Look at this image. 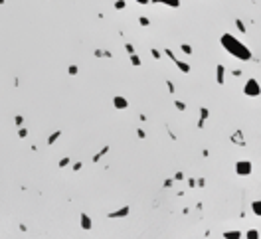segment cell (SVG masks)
<instances>
[{
	"mask_svg": "<svg viewBox=\"0 0 261 239\" xmlns=\"http://www.w3.org/2000/svg\"><path fill=\"white\" fill-rule=\"evenodd\" d=\"M222 43L226 45V50L229 52V54L238 55V57H243V59H247L249 57V52L245 50V45H241V43L233 38V36H229V34H226L224 38H222Z\"/></svg>",
	"mask_w": 261,
	"mask_h": 239,
	"instance_id": "6da1fadb",
	"label": "cell"
},
{
	"mask_svg": "<svg viewBox=\"0 0 261 239\" xmlns=\"http://www.w3.org/2000/svg\"><path fill=\"white\" fill-rule=\"evenodd\" d=\"M259 85L255 83V79H249L247 81V85H245V93L249 95V97H255V95H259Z\"/></svg>",
	"mask_w": 261,
	"mask_h": 239,
	"instance_id": "7a4b0ae2",
	"label": "cell"
},
{
	"mask_svg": "<svg viewBox=\"0 0 261 239\" xmlns=\"http://www.w3.org/2000/svg\"><path fill=\"white\" fill-rule=\"evenodd\" d=\"M236 170H238L239 176H247V174L251 172V164H249V162H238Z\"/></svg>",
	"mask_w": 261,
	"mask_h": 239,
	"instance_id": "3957f363",
	"label": "cell"
},
{
	"mask_svg": "<svg viewBox=\"0 0 261 239\" xmlns=\"http://www.w3.org/2000/svg\"><path fill=\"white\" fill-rule=\"evenodd\" d=\"M113 103H115V107H117V109H127V105H129V103H127L123 97H115V99H113Z\"/></svg>",
	"mask_w": 261,
	"mask_h": 239,
	"instance_id": "277c9868",
	"label": "cell"
},
{
	"mask_svg": "<svg viewBox=\"0 0 261 239\" xmlns=\"http://www.w3.org/2000/svg\"><path fill=\"white\" fill-rule=\"evenodd\" d=\"M81 227L91 229V219H89V216H85V214H81Z\"/></svg>",
	"mask_w": 261,
	"mask_h": 239,
	"instance_id": "5b68a950",
	"label": "cell"
},
{
	"mask_svg": "<svg viewBox=\"0 0 261 239\" xmlns=\"http://www.w3.org/2000/svg\"><path fill=\"white\" fill-rule=\"evenodd\" d=\"M224 237H226V239H239V237H241V233H239V231H226V233H224Z\"/></svg>",
	"mask_w": 261,
	"mask_h": 239,
	"instance_id": "8992f818",
	"label": "cell"
},
{
	"mask_svg": "<svg viewBox=\"0 0 261 239\" xmlns=\"http://www.w3.org/2000/svg\"><path fill=\"white\" fill-rule=\"evenodd\" d=\"M156 2H160V4H168V6H172V8L180 6V0H156Z\"/></svg>",
	"mask_w": 261,
	"mask_h": 239,
	"instance_id": "52a82bcc",
	"label": "cell"
},
{
	"mask_svg": "<svg viewBox=\"0 0 261 239\" xmlns=\"http://www.w3.org/2000/svg\"><path fill=\"white\" fill-rule=\"evenodd\" d=\"M129 214V207H123V209H119V211H113L111 217H121V216H127Z\"/></svg>",
	"mask_w": 261,
	"mask_h": 239,
	"instance_id": "ba28073f",
	"label": "cell"
},
{
	"mask_svg": "<svg viewBox=\"0 0 261 239\" xmlns=\"http://www.w3.org/2000/svg\"><path fill=\"white\" fill-rule=\"evenodd\" d=\"M247 239H259V231L249 229V231H247Z\"/></svg>",
	"mask_w": 261,
	"mask_h": 239,
	"instance_id": "9c48e42d",
	"label": "cell"
},
{
	"mask_svg": "<svg viewBox=\"0 0 261 239\" xmlns=\"http://www.w3.org/2000/svg\"><path fill=\"white\" fill-rule=\"evenodd\" d=\"M218 81H220V83H224V67H222V65L218 67Z\"/></svg>",
	"mask_w": 261,
	"mask_h": 239,
	"instance_id": "30bf717a",
	"label": "cell"
},
{
	"mask_svg": "<svg viewBox=\"0 0 261 239\" xmlns=\"http://www.w3.org/2000/svg\"><path fill=\"white\" fill-rule=\"evenodd\" d=\"M176 65L180 67V69H182V71H184V73H188V71H190V67H188V65H186V63H182V61H176Z\"/></svg>",
	"mask_w": 261,
	"mask_h": 239,
	"instance_id": "8fae6325",
	"label": "cell"
},
{
	"mask_svg": "<svg viewBox=\"0 0 261 239\" xmlns=\"http://www.w3.org/2000/svg\"><path fill=\"white\" fill-rule=\"evenodd\" d=\"M253 211H255L257 216H261V202H255V204H253Z\"/></svg>",
	"mask_w": 261,
	"mask_h": 239,
	"instance_id": "7c38bea8",
	"label": "cell"
},
{
	"mask_svg": "<svg viewBox=\"0 0 261 239\" xmlns=\"http://www.w3.org/2000/svg\"><path fill=\"white\" fill-rule=\"evenodd\" d=\"M131 61H133V65H140V59H138L135 54H131Z\"/></svg>",
	"mask_w": 261,
	"mask_h": 239,
	"instance_id": "4fadbf2b",
	"label": "cell"
},
{
	"mask_svg": "<svg viewBox=\"0 0 261 239\" xmlns=\"http://www.w3.org/2000/svg\"><path fill=\"white\" fill-rule=\"evenodd\" d=\"M115 6H117L119 10H123V8H125V2H123V0H117V4H115Z\"/></svg>",
	"mask_w": 261,
	"mask_h": 239,
	"instance_id": "5bb4252c",
	"label": "cell"
},
{
	"mask_svg": "<svg viewBox=\"0 0 261 239\" xmlns=\"http://www.w3.org/2000/svg\"><path fill=\"white\" fill-rule=\"evenodd\" d=\"M57 136H59V132H56V134H52V136H50V138H48V142H50V144H52V142L56 141Z\"/></svg>",
	"mask_w": 261,
	"mask_h": 239,
	"instance_id": "9a60e30c",
	"label": "cell"
},
{
	"mask_svg": "<svg viewBox=\"0 0 261 239\" xmlns=\"http://www.w3.org/2000/svg\"><path fill=\"white\" fill-rule=\"evenodd\" d=\"M182 52H186V54H190L192 50H190V45H188V43H184V45H182Z\"/></svg>",
	"mask_w": 261,
	"mask_h": 239,
	"instance_id": "2e32d148",
	"label": "cell"
},
{
	"mask_svg": "<svg viewBox=\"0 0 261 239\" xmlns=\"http://www.w3.org/2000/svg\"><path fill=\"white\" fill-rule=\"evenodd\" d=\"M140 24H143V26H148V18H140Z\"/></svg>",
	"mask_w": 261,
	"mask_h": 239,
	"instance_id": "e0dca14e",
	"label": "cell"
},
{
	"mask_svg": "<svg viewBox=\"0 0 261 239\" xmlns=\"http://www.w3.org/2000/svg\"><path fill=\"white\" fill-rule=\"evenodd\" d=\"M136 2H138V4H147L148 0H136Z\"/></svg>",
	"mask_w": 261,
	"mask_h": 239,
	"instance_id": "ac0fdd59",
	"label": "cell"
}]
</instances>
